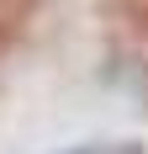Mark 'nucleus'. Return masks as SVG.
Here are the masks:
<instances>
[{"instance_id": "obj_1", "label": "nucleus", "mask_w": 148, "mask_h": 154, "mask_svg": "<svg viewBox=\"0 0 148 154\" xmlns=\"http://www.w3.org/2000/svg\"><path fill=\"white\" fill-rule=\"evenodd\" d=\"M69 154H127V149H69Z\"/></svg>"}]
</instances>
